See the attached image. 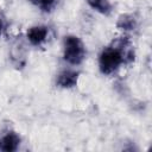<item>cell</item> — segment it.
Listing matches in <instances>:
<instances>
[{
  "mask_svg": "<svg viewBox=\"0 0 152 152\" xmlns=\"http://www.w3.org/2000/svg\"><path fill=\"white\" fill-rule=\"evenodd\" d=\"M134 59L132 44L128 39L120 38L102 50L99 57L100 71L103 75H110L116 71L121 64L129 63Z\"/></svg>",
  "mask_w": 152,
  "mask_h": 152,
  "instance_id": "cell-1",
  "label": "cell"
},
{
  "mask_svg": "<svg viewBox=\"0 0 152 152\" xmlns=\"http://www.w3.org/2000/svg\"><path fill=\"white\" fill-rule=\"evenodd\" d=\"M64 59L72 65H78L86 57V48L82 40L76 36H68L64 39Z\"/></svg>",
  "mask_w": 152,
  "mask_h": 152,
  "instance_id": "cell-2",
  "label": "cell"
},
{
  "mask_svg": "<svg viewBox=\"0 0 152 152\" xmlns=\"http://www.w3.org/2000/svg\"><path fill=\"white\" fill-rule=\"evenodd\" d=\"M26 37L32 45H40L48 37V28L45 26H32L27 30Z\"/></svg>",
  "mask_w": 152,
  "mask_h": 152,
  "instance_id": "cell-3",
  "label": "cell"
},
{
  "mask_svg": "<svg viewBox=\"0 0 152 152\" xmlns=\"http://www.w3.org/2000/svg\"><path fill=\"white\" fill-rule=\"evenodd\" d=\"M77 81H78V72L65 70L58 75L57 84L61 88H72L77 84Z\"/></svg>",
  "mask_w": 152,
  "mask_h": 152,
  "instance_id": "cell-4",
  "label": "cell"
},
{
  "mask_svg": "<svg viewBox=\"0 0 152 152\" xmlns=\"http://www.w3.org/2000/svg\"><path fill=\"white\" fill-rule=\"evenodd\" d=\"M19 142H20V138L14 132H8L4 135L1 140V148L6 152H12L18 148Z\"/></svg>",
  "mask_w": 152,
  "mask_h": 152,
  "instance_id": "cell-5",
  "label": "cell"
},
{
  "mask_svg": "<svg viewBox=\"0 0 152 152\" xmlns=\"http://www.w3.org/2000/svg\"><path fill=\"white\" fill-rule=\"evenodd\" d=\"M88 5L94 8L95 11L102 13V14H109L112 11V5L109 0H86Z\"/></svg>",
  "mask_w": 152,
  "mask_h": 152,
  "instance_id": "cell-6",
  "label": "cell"
},
{
  "mask_svg": "<svg viewBox=\"0 0 152 152\" xmlns=\"http://www.w3.org/2000/svg\"><path fill=\"white\" fill-rule=\"evenodd\" d=\"M116 26L121 30H134L135 27V19L131 14H121L118 19Z\"/></svg>",
  "mask_w": 152,
  "mask_h": 152,
  "instance_id": "cell-7",
  "label": "cell"
},
{
  "mask_svg": "<svg viewBox=\"0 0 152 152\" xmlns=\"http://www.w3.org/2000/svg\"><path fill=\"white\" fill-rule=\"evenodd\" d=\"M30 1L44 11H49L53 6V2H55V0H30Z\"/></svg>",
  "mask_w": 152,
  "mask_h": 152,
  "instance_id": "cell-8",
  "label": "cell"
},
{
  "mask_svg": "<svg viewBox=\"0 0 152 152\" xmlns=\"http://www.w3.org/2000/svg\"><path fill=\"white\" fill-rule=\"evenodd\" d=\"M2 28H4V24H2V20L0 19V34L2 33Z\"/></svg>",
  "mask_w": 152,
  "mask_h": 152,
  "instance_id": "cell-9",
  "label": "cell"
}]
</instances>
